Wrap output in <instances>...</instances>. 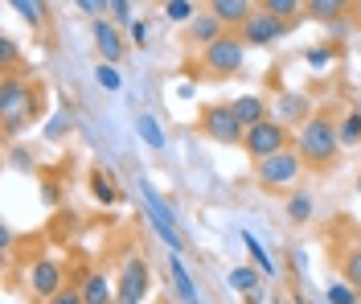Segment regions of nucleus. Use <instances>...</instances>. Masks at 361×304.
<instances>
[{"mask_svg": "<svg viewBox=\"0 0 361 304\" xmlns=\"http://www.w3.org/2000/svg\"><path fill=\"white\" fill-rule=\"evenodd\" d=\"M295 152L304 169H329L341 152V136H337V123L329 116H312L308 123H300V136H295Z\"/></svg>", "mask_w": 361, "mask_h": 304, "instance_id": "1", "label": "nucleus"}, {"mask_svg": "<svg viewBox=\"0 0 361 304\" xmlns=\"http://www.w3.org/2000/svg\"><path fill=\"white\" fill-rule=\"evenodd\" d=\"M33 111H37L33 83L17 78V74H4V83H0V128H4V136H17L33 119Z\"/></svg>", "mask_w": 361, "mask_h": 304, "instance_id": "2", "label": "nucleus"}, {"mask_svg": "<svg viewBox=\"0 0 361 304\" xmlns=\"http://www.w3.org/2000/svg\"><path fill=\"white\" fill-rule=\"evenodd\" d=\"M140 197H144V210H148L152 231L164 238V247H169L173 255H180V251H185V238H180V231H177V218H173V210H169V202L152 189V181H140Z\"/></svg>", "mask_w": 361, "mask_h": 304, "instance_id": "3", "label": "nucleus"}, {"mask_svg": "<svg viewBox=\"0 0 361 304\" xmlns=\"http://www.w3.org/2000/svg\"><path fill=\"white\" fill-rule=\"evenodd\" d=\"M300 173H304V161H300L295 148H283V152L255 164V181L263 189H292L300 181Z\"/></svg>", "mask_w": 361, "mask_h": 304, "instance_id": "4", "label": "nucleus"}, {"mask_svg": "<svg viewBox=\"0 0 361 304\" xmlns=\"http://www.w3.org/2000/svg\"><path fill=\"white\" fill-rule=\"evenodd\" d=\"M152 292V267L140 255H128L119 267V280H115V300L119 304H144Z\"/></svg>", "mask_w": 361, "mask_h": 304, "instance_id": "5", "label": "nucleus"}, {"mask_svg": "<svg viewBox=\"0 0 361 304\" xmlns=\"http://www.w3.org/2000/svg\"><path fill=\"white\" fill-rule=\"evenodd\" d=\"M243 58H247V42L238 33H226L209 49H202V66L209 74H222V78L234 71H243Z\"/></svg>", "mask_w": 361, "mask_h": 304, "instance_id": "6", "label": "nucleus"}, {"mask_svg": "<svg viewBox=\"0 0 361 304\" xmlns=\"http://www.w3.org/2000/svg\"><path fill=\"white\" fill-rule=\"evenodd\" d=\"M202 132L214 144H243L247 140V128L238 123V116H234L230 103H214V107H205L202 111Z\"/></svg>", "mask_w": 361, "mask_h": 304, "instance_id": "7", "label": "nucleus"}, {"mask_svg": "<svg viewBox=\"0 0 361 304\" xmlns=\"http://www.w3.org/2000/svg\"><path fill=\"white\" fill-rule=\"evenodd\" d=\"M243 148L255 157V164L267 161V157H275V152H283V148H292V144H288V123H279V119H263L259 128H247Z\"/></svg>", "mask_w": 361, "mask_h": 304, "instance_id": "8", "label": "nucleus"}, {"mask_svg": "<svg viewBox=\"0 0 361 304\" xmlns=\"http://www.w3.org/2000/svg\"><path fill=\"white\" fill-rule=\"evenodd\" d=\"M29 292L37 296V300H54L62 288H66V267H62V259H37L33 267H29Z\"/></svg>", "mask_w": 361, "mask_h": 304, "instance_id": "9", "label": "nucleus"}, {"mask_svg": "<svg viewBox=\"0 0 361 304\" xmlns=\"http://www.w3.org/2000/svg\"><path fill=\"white\" fill-rule=\"evenodd\" d=\"M283 33H288V21L271 17L267 8H255V17H250V21L243 25V29H238V37L247 42V49H250V46L263 49V46H271V42H279Z\"/></svg>", "mask_w": 361, "mask_h": 304, "instance_id": "10", "label": "nucleus"}, {"mask_svg": "<svg viewBox=\"0 0 361 304\" xmlns=\"http://www.w3.org/2000/svg\"><path fill=\"white\" fill-rule=\"evenodd\" d=\"M90 33H94V49H99V58L115 66V62H123V54H128V42H123V33L115 29V21H94L90 25Z\"/></svg>", "mask_w": 361, "mask_h": 304, "instance_id": "11", "label": "nucleus"}, {"mask_svg": "<svg viewBox=\"0 0 361 304\" xmlns=\"http://www.w3.org/2000/svg\"><path fill=\"white\" fill-rule=\"evenodd\" d=\"M226 33H230V29H226V25L218 21L209 8H205V13H197V17H193V25H189V42H193V46H202V49H209L218 37H226Z\"/></svg>", "mask_w": 361, "mask_h": 304, "instance_id": "12", "label": "nucleus"}, {"mask_svg": "<svg viewBox=\"0 0 361 304\" xmlns=\"http://www.w3.org/2000/svg\"><path fill=\"white\" fill-rule=\"evenodd\" d=\"M209 13H214L226 29H234V25L243 29V25L255 17V4H247V0H214V4H209Z\"/></svg>", "mask_w": 361, "mask_h": 304, "instance_id": "13", "label": "nucleus"}, {"mask_svg": "<svg viewBox=\"0 0 361 304\" xmlns=\"http://www.w3.org/2000/svg\"><path fill=\"white\" fill-rule=\"evenodd\" d=\"M230 107H234V116H238V123H243V128H259L263 119H271L267 116V103H263L259 95H238Z\"/></svg>", "mask_w": 361, "mask_h": 304, "instance_id": "14", "label": "nucleus"}, {"mask_svg": "<svg viewBox=\"0 0 361 304\" xmlns=\"http://www.w3.org/2000/svg\"><path fill=\"white\" fill-rule=\"evenodd\" d=\"M82 300L87 304H111L115 296H111V276H103V272H87L82 276Z\"/></svg>", "mask_w": 361, "mask_h": 304, "instance_id": "15", "label": "nucleus"}, {"mask_svg": "<svg viewBox=\"0 0 361 304\" xmlns=\"http://www.w3.org/2000/svg\"><path fill=\"white\" fill-rule=\"evenodd\" d=\"M169 272H173V284H177V296L185 304H197L202 296H197V284H193V276H189V267L180 263V255L169 259Z\"/></svg>", "mask_w": 361, "mask_h": 304, "instance_id": "16", "label": "nucleus"}, {"mask_svg": "<svg viewBox=\"0 0 361 304\" xmlns=\"http://www.w3.org/2000/svg\"><path fill=\"white\" fill-rule=\"evenodd\" d=\"M304 13H308L312 21H341L345 13H353V4H345V0H308Z\"/></svg>", "mask_w": 361, "mask_h": 304, "instance_id": "17", "label": "nucleus"}, {"mask_svg": "<svg viewBox=\"0 0 361 304\" xmlns=\"http://www.w3.org/2000/svg\"><path fill=\"white\" fill-rule=\"evenodd\" d=\"M135 132H140V140L148 144V148H164V144H169V136H164V128H160L157 123V116H148V111H140V116H135Z\"/></svg>", "mask_w": 361, "mask_h": 304, "instance_id": "18", "label": "nucleus"}, {"mask_svg": "<svg viewBox=\"0 0 361 304\" xmlns=\"http://www.w3.org/2000/svg\"><path fill=\"white\" fill-rule=\"evenodd\" d=\"M308 99L304 95H283L279 99V123H308Z\"/></svg>", "mask_w": 361, "mask_h": 304, "instance_id": "19", "label": "nucleus"}, {"mask_svg": "<svg viewBox=\"0 0 361 304\" xmlns=\"http://www.w3.org/2000/svg\"><path fill=\"white\" fill-rule=\"evenodd\" d=\"M341 280L349 284L353 292H361V243H353L345 251V263H341Z\"/></svg>", "mask_w": 361, "mask_h": 304, "instance_id": "20", "label": "nucleus"}, {"mask_svg": "<svg viewBox=\"0 0 361 304\" xmlns=\"http://www.w3.org/2000/svg\"><path fill=\"white\" fill-rule=\"evenodd\" d=\"M90 193H94V202H99V206H115V202H119L111 177H107L103 169H94V173H90Z\"/></svg>", "mask_w": 361, "mask_h": 304, "instance_id": "21", "label": "nucleus"}, {"mask_svg": "<svg viewBox=\"0 0 361 304\" xmlns=\"http://www.w3.org/2000/svg\"><path fill=\"white\" fill-rule=\"evenodd\" d=\"M243 243H247V251H250V263H255L263 276H275V259L267 255V247H263V243H259V238H255L250 231L243 234Z\"/></svg>", "mask_w": 361, "mask_h": 304, "instance_id": "22", "label": "nucleus"}, {"mask_svg": "<svg viewBox=\"0 0 361 304\" xmlns=\"http://www.w3.org/2000/svg\"><path fill=\"white\" fill-rule=\"evenodd\" d=\"M288 218H292L295 226H304V222L312 218V197H308L304 189H295L292 197H288Z\"/></svg>", "mask_w": 361, "mask_h": 304, "instance_id": "23", "label": "nucleus"}, {"mask_svg": "<svg viewBox=\"0 0 361 304\" xmlns=\"http://www.w3.org/2000/svg\"><path fill=\"white\" fill-rule=\"evenodd\" d=\"M230 288L243 292V296L255 292V288H263V284H259V267H234V272H230Z\"/></svg>", "mask_w": 361, "mask_h": 304, "instance_id": "24", "label": "nucleus"}, {"mask_svg": "<svg viewBox=\"0 0 361 304\" xmlns=\"http://www.w3.org/2000/svg\"><path fill=\"white\" fill-rule=\"evenodd\" d=\"M13 13H17L25 25H33V29L45 21V4L42 0H13Z\"/></svg>", "mask_w": 361, "mask_h": 304, "instance_id": "25", "label": "nucleus"}, {"mask_svg": "<svg viewBox=\"0 0 361 304\" xmlns=\"http://www.w3.org/2000/svg\"><path fill=\"white\" fill-rule=\"evenodd\" d=\"M337 136H341V148L349 144H361V111H349V116L337 123Z\"/></svg>", "mask_w": 361, "mask_h": 304, "instance_id": "26", "label": "nucleus"}, {"mask_svg": "<svg viewBox=\"0 0 361 304\" xmlns=\"http://www.w3.org/2000/svg\"><path fill=\"white\" fill-rule=\"evenodd\" d=\"M164 17L177 21V25H193L197 8H193V0H169V4H164Z\"/></svg>", "mask_w": 361, "mask_h": 304, "instance_id": "27", "label": "nucleus"}, {"mask_svg": "<svg viewBox=\"0 0 361 304\" xmlns=\"http://www.w3.org/2000/svg\"><path fill=\"white\" fill-rule=\"evenodd\" d=\"M263 8H267L271 17H279V21H288V17L295 21V17L304 13V0H267Z\"/></svg>", "mask_w": 361, "mask_h": 304, "instance_id": "28", "label": "nucleus"}, {"mask_svg": "<svg viewBox=\"0 0 361 304\" xmlns=\"http://www.w3.org/2000/svg\"><path fill=\"white\" fill-rule=\"evenodd\" d=\"M333 58H337V49H333V46H312L308 54H304V62H308L312 71H329V66H333Z\"/></svg>", "mask_w": 361, "mask_h": 304, "instance_id": "29", "label": "nucleus"}, {"mask_svg": "<svg viewBox=\"0 0 361 304\" xmlns=\"http://www.w3.org/2000/svg\"><path fill=\"white\" fill-rule=\"evenodd\" d=\"M94 83H99L103 91H119V87H123L119 71H115V66H107V62H99V66H94Z\"/></svg>", "mask_w": 361, "mask_h": 304, "instance_id": "30", "label": "nucleus"}, {"mask_svg": "<svg viewBox=\"0 0 361 304\" xmlns=\"http://www.w3.org/2000/svg\"><path fill=\"white\" fill-rule=\"evenodd\" d=\"M329 304H357V292L341 280V284H333V288H329Z\"/></svg>", "mask_w": 361, "mask_h": 304, "instance_id": "31", "label": "nucleus"}, {"mask_svg": "<svg viewBox=\"0 0 361 304\" xmlns=\"http://www.w3.org/2000/svg\"><path fill=\"white\" fill-rule=\"evenodd\" d=\"M107 13H111V17H115L119 25H135V17H132L135 8L128 4V0H111V8H107Z\"/></svg>", "mask_w": 361, "mask_h": 304, "instance_id": "32", "label": "nucleus"}, {"mask_svg": "<svg viewBox=\"0 0 361 304\" xmlns=\"http://www.w3.org/2000/svg\"><path fill=\"white\" fill-rule=\"evenodd\" d=\"M107 8H111V4H103V0H78V13H87L90 25L103 21V13H107Z\"/></svg>", "mask_w": 361, "mask_h": 304, "instance_id": "33", "label": "nucleus"}, {"mask_svg": "<svg viewBox=\"0 0 361 304\" xmlns=\"http://www.w3.org/2000/svg\"><path fill=\"white\" fill-rule=\"evenodd\" d=\"M45 304H87V300H82V292H78V288H70V284H66L54 300H45Z\"/></svg>", "mask_w": 361, "mask_h": 304, "instance_id": "34", "label": "nucleus"}, {"mask_svg": "<svg viewBox=\"0 0 361 304\" xmlns=\"http://www.w3.org/2000/svg\"><path fill=\"white\" fill-rule=\"evenodd\" d=\"M0 62H4V66L17 62V42H13V37H0Z\"/></svg>", "mask_w": 361, "mask_h": 304, "instance_id": "35", "label": "nucleus"}, {"mask_svg": "<svg viewBox=\"0 0 361 304\" xmlns=\"http://www.w3.org/2000/svg\"><path fill=\"white\" fill-rule=\"evenodd\" d=\"M243 304H267V292H263V288H255V292L243 296Z\"/></svg>", "mask_w": 361, "mask_h": 304, "instance_id": "36", "label": "nucleus"}, {"mask_svg": "<svg viewBox=\"0 0 361 304\" xmlns=\"http://www.w3.org/2000/svg\"><path fill=\"white\" fill-rule=\"evenodd\" d=\"M42 197H45V206H58V186H54V181H49V186L42 189Z\"/></svg>", "mask_w": 361, "mask_h": 304, "instance_id": "37", "label": "nucleus"}, {"mask_svg": "<svg viewBox=\"0 0 361 304\" xmlns=\"http://www.w3.org/2000/svg\"><path fill=\"white\" fill-rule=\"evenodd\" d=\"M132 37H135V42H144V37H148V25L135 21V25H132Z\"/></svg>", "mask_w": 361, "mask_h": 304, "instance_id": "38", "label": "nucleus"}, {"mask_svg": "<svg viewBox=\"0 0 361 304\" xmlns=\"http://www.w3.org/2000/svg\"><path fill=\"white\" fill-rule=\"evenodd\" d=\"M66 128H70L66 119H54V123H49V136H62V132H66Z\"/></svg>", "mask_w": 361, "mask_h": 304, "instance_id": "39", "label": "nucleus"}, {"mask_svg": "<svg viewBox=\"0 0 361 304\" xmlns=\"http://www.w3.org/2000/svg\"><path fill=\"white\" fill-rule=\"evenodd\" d=\"M0 247H4V251L13 247V231H8V226H0Z\"/></svg>", "mask_w": 361, "mask_h": 304, "instance_id": "40", "label": "nucleus"}, {"mask_svg": "<svg viewBox=\"0 0 361 304\" xmlns=\"http://www.w3.org/2000/svg\"><path fill=\"white\" fill-rule=\"evenodd\" d=\"M353 21L361 25V0H357V4H353Z\"/></svg>", "mask_w": 361, "mask_h": 304, "instance_id": "41", "label": "nucleus"}, {"mask_svg": "<svg viewBox=\"0 0 361 304\" xmlns=\"http://www.w3.org/2000/svg\"><path fill=\"white\" fill-rule=\"evenodd\" d=\"M295 304H308V300H304V296H295Z\"/></svg>", "mask_w": 361, "mask_h": 304, "instance_id": "42", "label": "nucleus"}, {"mask_svg": "<svg viewBox=\"0 0 361 304\" xmlns=\"http://www.w3.org/2000/svg\"><path fill=\"white\" fill-rule=\"evenodd\" d=\"M357 193H361V173H357Z\"/></svg>", "mask_w": 361, "mask_h": 304, "instance_id": "43", "label": "nucleus"}, {"mask_svg": "<svg viewBox=\"0 0 361 304\" xmlns=\"http://www.w3.org/2000/svg\"><path fill=\"white\" fill-rule=\"evenodd\" d=\"M111 304H119V300H111Z\"/></svg>", "mask_w": 361, "mask_h": 304, "instance_id": "44", "label": "nucleus"}]
</instances>
